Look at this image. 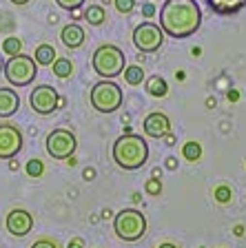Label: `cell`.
Wrapping results in <instances>:
<instances>
[{
  "label": "cell",
  "mask_w": 246,
  "mask_h": 248,
  "mask_svg": "<svg viewBox=\"0 0 246 248\" xmlns=\"http://www.w3.org/2000/svg\"><path fill=\"white\" fill-rule=\"evenodd\" d=\"M202 25V9L197 0H164L160 9V27L164 36L184 40Z\"/></svg>",
  "instance_id": "cell-1"
},
{
  "label": "cell",
  "mask_w": 246,
  "mask_h": 248,
  "mask_svg": "<svg viewBox=\"0 0 246 248\" xmlns=\"http://www.w3.org/2000/svg\"><path fill=\"white\" fill-rule=\"evenodd\" d=\"M113 160L124 170H138L149 160V144L147 140L133 133H124L113 142Z\"/></svg>",
  "instance_id": "cell-2"
},
{
  "label": "cell",
  "mask_w": 246,
  "mask_h": 248,
  "mask_svg": "<svg viewBox=\"0 0 246 248\" xmlns=\"http://www.w3.org/2000/svg\"><path fill=\"white\" fill-rule=\"evenodd\" d=\"M91 67L100 78H104V80H113V78H118L120 73L124 71V67H127V58H124V51L120 49V46L102 45L93 51Z\"/></svg>",
  "instance_id": "cell-3"
},
{
  "label": "cell",
  "mask_w": 246,
  "mask_h": 248,
  "mask_svg": "<svg viewBox=\"0 0 246 248\" xmlns=\"http://www.w3.org/2000/svg\"><path fill=\"white\" fill-rule=\"evenodd\" d=\"M89 100H91V107L96 108L98 113H113V111H118L122 107L124 93L115 82L102 78L100 82H96L91 87Z\"/></svg>",
  "instance_id": "cell-4"
},
{
  "label": "cell",
  "mask_w": 246,
  "mask_h": 248,
  "mask_svg": "<svg viewBox=\"0 0 246 248\" xmlns=\"http://www.w3.org/2000/svg\"><path fill=\"white\" fill-rule=\"evenodd\" d=\"M113 231L122 242H138L147 232V217L135 208H124L113 219Z\"/></svg>",
  "instance_id": "cell-5"
},
{
  "label": "cell",
  "mask_w": 246,
  "mask_h": 248,
  "mask_svg": "<svg viewBox=\"0 0 246 248\" xmlns=\"http://www.w3.org/2000/svg\"><path fill=\"white\" fill-rule=\"evenodd\" d=\"M38 64L31 56L25 53H18V56H11L5 64V78L11 87H29L33 80H36L38 73Z\"/></svg>",
  "instance_id": "cell-6"
},
{
  "label": "cell",
  "mask_w": 246,
  "mask_h": 248,
  "mask_svg": "<svg viewBox=\"0 0 246 248\" xmlns=\"http://www.w3.org/2000/svg\"><path fill=\"white\" fill-rule=\"evenodd\" d=\"M164 42V31L155 22H142L133 29V45L140 53H155Z\"/></svg>",
  "instance_id": "cell-7"
},
{
  "label": "cell",
  "mask_w": 246,
  "mask_h": 248,
  "mask_svg": "<svg viewBox=\"0 0 246 248\" xmlns=\"http://www.w3.org/2000/svg\"><path fill=\"white\" fill-rule=\"evenodd\" d=\"M76 135L67 129H53L47 135V153L51 155L53 160H69L76 153Z\"/></svg>",
  "instance_id": "cell-8"
},
{
  "label": "cell",
  "mask_w": 246,
  "mask_h": 248,
  "mask_svg": "<svg viewBox=\"0 0 246 248\" xmlns=\"http://www.w3.org/2000/svg\"><path fill=\"white\" fill-rule=\"evenodd\" d=\"M29 104L36 113L49 115L60 107V95H58V91L51 87V84H38L29 95Z\"/></svg>",
  "instance_id": "cell-9"
},
{
  "label": "cell",
  "mask_w": 246,
  "mask_h": 248,
  "mask_svg": "<svg viewBox=\"0 0 246 248\" xmlns=\"http://www.w3.org/2000/svg\"><path fill=\"white\" fill-rule=\"evenodd\" d=\"M22 133L16 124H0V160H11L22 149Z\"/></svg>",
  "instance_id": "cell-10"
},
{
  "label": "cell",
  "mask_w": 246,
  "mask_h": 248,
  "mask_svg": "<svg viewBox=\"0 0 246 248\" xmlns=\"http://www.w3.org/2000/svg\"><path fill=\"white\" fill-rule=\"evenodd\" d=\"M5 226L11 235L25 237V235L31 232V228H33V215H31L29 211H25V208H14V211L7 213Z\"/></svg>",
  "instance_id": "cell-11"
},
{
  "label": "cell",
  "mask_w": 246,
  "mask_h": 248,
  "mask_svg": "<svg viewBox=\"0 0 246 248\" xmlns=\"http://www.w3.org/2000/svg\"><path fill=\"white\" fill-rule=\"evenodd\" d=\"M142 126H144V133L149 135V138L160 140V138H166V135L171 133V120L164 113H160V111L147 115L144 122H142Z\"/></svg>",
  "instance_id": "cell-12"
},
{
  "label": "cell",
  "mask_w": 246,
  "mask_h": 248,
  "mask_svg": "<svg viewBox=\"0 0 246 248\" xmlns=\"http://www.w3.org/2000/svg\"><path fill=\"white\" fill-rule=\"evenodd\" d=\"M84 38H87L84 36V29H82L80 25H76V22L65 25L60 31V40L67 49H80V46L84 45Z\"/></svg>",
  "instance_id": "cell-13"
},
{
  "label": "cell",
  "mask_w": 246,
  "mask_h": 248,
  "mask_svg": "<svg viewBox=\"0 0 246 248\" xmlns=\"http://www.w3.org/2000/svg\"><path fill=\"white\" fill-rule=\"evenodd\" d=\"M206 5L217 16H235L246 7V0H206Z\"/></svg>",
  "instance_id": "cell-14"
},
{
  "label": "cell",
  "mask_w": 246,
  "mask_h": 248,
  "mask_svg": "<svg viewBox=\"0 0 246 248\" xmlns=\"http://www.w3.org/2000/svg\"><path fill=\"white\" fill-rule=\"evenodd\" d=\"M20 107V98L14 89H0V118H11Z\"/></svg>",
  "instance_id": "cell-15"
},
{
  "label": "cell",
  "mask_w": 246,
  "mask_h": 248,
  "mask_svg": "<svg viewBox=\"0 0 246 248\" xmlns=\"http://www.w3.org/2000/svg\"><path fill=\"white\" fill-rule=\"evenodd\" d=\"M56 49H53L51 45H38L36 51H33V60H36V64H40V67H51L53 62H56Z\"/></svg>",
  "instance_id": "cell-16"
},
{
  "label": "cell",
  "mask_w": 246,
  "mask_h": 248,
  "mask_svg": "<svg viewBox=\"0 0 246 248\" xmlns=\"http://www.w3.org/2000/svg\"><path fill=\"white\" fill-rule=\"evenodd\" d=\"M147 91H149V95H153V98H164V95L169 93V84H166L164 78L151 76L149 80H147Z\"/></svg>",
  "instance_id": "cell-17"
},
{
  "label": "cell",
  "mask_w": 246,
  "mask_h": 248,
  "mask_svg": "<svg viewBox=\"0 0 246 248\" xmlns=\"http://www.w3.org/2000/svg\"><path fill=\"white\" fill-rule=\"evenodd\" d=\"M82 18H84L89 25L100 27L104 20H107V11H104V7H100V5H91L84 9V16H82Z\"/></svg>",
  "instance_id": "cell-18"
},
{
  "label": "cell",
  "mask_w": 246,
  "mask_h": 248,
  "mask_svg": "<svg viewBox=\"0 0 246 248\" xmlns=\"http://www.w3.org/2000/svg\"><path fill=\"white\" fill-rule=\"evenodd\" d=\"M124 80H127V84H131V87H138V84H142L144 80V69L138 67V64H131V67H124Z\"/></svg>",
  "instance_id": "cell-19"
},
{
  "label": "cell",
  "mask_w": 246,
  "mask_h": 248,
  "mask_svg": "<svg viewBox=\"0 0 246 248\" xmlns=\"http://www.w3.org/2000/svg\"><path fill=\"white\" fill-rule=\"evenodd\" d=\"M51 67H53V73H56L58 78H62V80L73 73V62L69 60V58H56V62H53Z\"/></svg>",
  "instance_id": "cell-20"
},
{
  "label": "cell",
  "mask_w": 246,
  "mask_h": 248,
  "mask_svg": "<svg viewBox=\"0 0 246 248\" xmlns=\"http://www.w3.org/2000/svg\"><path fill=\"white\" fill-rule=\"evenodd\" d=\"M2 51H5L9 58L22 53V40L18 36H7L5 40H2Z\"/></svg>",
  "instance_id": "cell-21"
},
{
  "label": "cell",
  "mask_w": 246,
  "mask_h": 248,
  "mask_svg": "<svg viewBox=\"0 0 246 248\" xmlns=\"http://www.w3.org/2000/svg\"><path fill=\"white\" fill-rule=\"evenodd\" d=\"M182 155H184V160H189V162H197L202 157V146L197 144V142H186V144L182 146Z\"/></svg>",
  "instance_id": "cell-22"
},
{
  "label": "cell",
  "mask_w": 246,
  "mask_h": 248,
  "mask_svg": "<svg viewBox=\"0 0 246 248\" xmlns=\"http://www.w3.org/2000/svg\"><path fill=\"white\" fill-rule=\"evenodd\" d=\"M42 173H45V164H42L38 157H33V160L27 162V175L29 177H40Z\"/></svg>",
  "instance_id": "cell-23"
},
{
  "label": "cell",
  "mask_w": 246,
  "mask_h": 248,
  "mask_svg": "<svg viewBox=\"0 0 246 248\" xmlns=\"http://www.w3.org/2000/svg\"><path fill=\"white\" fill-rule=\"evenodd\" d=\"M113 5H115V9L120 14H131L135 7V0H113Z\"/></svg>",
  "instance_id": "cell-24"
},
{
  "label": "cell",
  "mask_w": 246,
  "mask_h": 248,
  "mask_svg": "<svg viewBox=\"0 0 246 248\" xmlns=\"http://www.w3.org/2000/svg\"><path fill=\"white\" fill-rule=\"evenodd\" d=\"M233 193L229 186H217V191H215V200L220 202V204H226V202H231Z\"/></svg>",
  "instance_id": "cell-25"
},
{
  "label": "cell",
  "mask_w": 246,
  "mask_h": 248,
  "mask_svg": "<svg viewBox=\"0 0 246 248\" xmlns=\"http://www.w3.org/2000/svg\"><path fill=\"white\" fill-rule=\"evenodd\" d=\"M56 2H58V7H62V9H67V11H76L84 5V0H56Z\"/></svg>",
  "instance_id": "cell-26"
},
{
  "label": "cell",
  "mask_w": 246,
  "mask_h": 248,
  "mask_svg": "<svg viewBox=\"0 0 246 248\" xmlns=\"http://www.w3.org/2000/svg\"><path fill=\"white\" fill-rule=\"evenodd\" d=\"M147 193H149V195H160V193H162L160 177H151V180L147 182Z\"/></svg>",
  "instance_id": "cell-27"
},
{
  "label": "cell",
  "mask_w": 246,
  "mask_h": 248,
  "mask_svg": "<svg viewBox=\"0 0 246 248\" xmlns=\"http://www.w3.org/2000/svg\"><path fill=\"white\" fill-rule=\"evenodd\" d=\"M31 248H58L56 242H51V239H38V242L31 244Z\"/></svg>",
  "instance_id": "cell-28"
},
{
  "label": "cell",
  "mask_w": 246,
  "mask_h": 248,
  "mask_svg": "<svg viewBox=\"0 0 246 248\" xmlns=\"http://www.w3.org/2000/svg\"><path fill=\"white\" fill-rule=\"evenodd\" d=\"M67 248H84V242H82L80 237H76V239H71V242H69Z\"/></svg>",
  "instance_id": "cell-29"
},
{
  "label": "cell",
  "mask_w": 246,
  "mask_h": 248,
  "mask_svg": "<svg viewBox=\"0 0 246 248\" xmlns=\"http://www.w3.org/2000/svg\"><path fill=\"white\" fill-rule=\"evenodd\" d=\"M142 11H144V16H147V18H151V16L155 14V7L149 2V5H144V9H142Z\"/></svg>",
  "instance_id": "cell-30"
},
{
  "label": "cell",
  "mask_w": 246,
  "mask_h": 248,
  "mask_svg": "<svg viewBox=\"0 0 246 248\" xmlns=\"http://www.w3.org/2000/svg\"><path fill=\"white\" fill-rule=\"evenodd\" d=\"M93 175H96V170H93V169L84 170V180H93Z\"/></svg>",
  "instance_id": "cell-31"
},
{
  "label": "cell",
  "mask_w": 246,
  "mask_h": 248,
  "mask_svg": "<svg viewBox=\"0 0 246 248\" xmlns=\"http://www.w3.org/2000/svg\"><path fill=\"white\" fill-rule=\"evenodd\" d=\"M9 2H14V5L22 7V5H27V2H29V0H9Z\"/></svg>",
  "instance_id": "cell-32"
},
{
  "label": "cell",
  "mask_w": 246,
  "mask_h": 248,
  "mask_svg": "<svg viewBox=\"0 0 246 248\" xmlns=\"http://www.w3.org/2000/svg\"><path fill=\"white\" fill-rule=\"evenodd\" d=\"M9 169H11V170H18V162H16L14 157H11V162H9Z\"/></svg>",
  "instance_id": "cell-33"
},
{
  "label": "cell",
  "mask_w": 246,
  "mask_h": 248,
  "mask_svg": "<svg viewBox=\"0 0 246 248\" xmlns=\"http://www.w3.org/2000/svg\"><path fill=\"white\" fill-rule=\"evenodd\" d=\"M240 95H237V91H229V100H237Z\"/></svg>",
  "instance_id": "cell-34"
},
{
  "label": "cell",
  "mask_w": 246,
  "mask_h": 248,
  "mask_svg": "<svg viewBox=\"0 0 246 248\" xmlns=\"http://www.w3.org/2000/svg\"><path fill=\"white\" fill-rule=\"evenodd\" d=\"M166 166H169V169H175V157H169V162H166Z\"/></svg>",
  "instance_id": "cell-35"
},
{
  "label": "cell",
  "mask_w": 246,
  "mask_h": 248,
  "mask_svg": "<svg viewBox=\"0 0 246 248\" xmlns=\"http://www.w3.org/2000/svg\"><path fill=\"white\" fill-rule=\"evenodd\" d=\"M166 144H169V146H173V144H175V140H173V135H166Z\"/></svg>",
  "instance_id": "cell-36"
},
{
  "label": "cell",
  "mask_w": 246,
  "mask_h": 248,
  "mask_svg": "<svg viewBox=\"0 0 246 248\" xmlns=\"http://www.w3.org/2000/svg\"><path fill=\"white\" fill-rule=\"evenodd\" d=\"M158 248H178V246H175V244H160Z\"/></svg>",
  "instance_id": "cell-37"
}]
</instances>
